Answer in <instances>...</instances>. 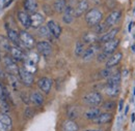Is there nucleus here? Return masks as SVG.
I'll use <instances>...</instances> for the list:
<instances>
[{
	"mask_svg": "<svg viewBox=\"0 0 135 131\" xmlns=\"http://www.w3.org/2000/svg\"><path fill=\"white\" fill-rule=\"evenodd\" d=\"M110 28L106 25V23L105 22H101V23H99L97 26H95L94 27V32L97 33L98 35H100V34H104V33L106 32V31H108Z\"/></svg>",
	"mask_w": 135,
	"mask_h": 131,
	"instance_id": "34",
	"label": "nucleus"
},
{
	"mask_svg": "<svg viewBox=\"0 0 135 131\" xmlns=\"http://www.w3.org/2000/svg\"><path fill=\"white\" fill-rule=\"evenodd\" d=\"M0 110L3 113H8L9 112V105H8V101L6 99H0Z\"/></svg>",
	"mask_w": 135,
	"mask_h": 131,
	"instance_id": "40",
	"label": "nucleus"
},
{
	"mask_svg": "<svg viewBox=\"0 0 135 131\" xmlns=\"http://www.w3.org/2000/svg\"><path fill=\"white\" fill-rule=\"evenodd\" d=\"M0 99H6V92H5V88L2 86L1 81H0ZM7 100V99H6Z\"/></svg>",
	"mask_w": 135,
	"mask_h": 131,
	"instance_id": "42",
	"label": "nucleus"
},
{
	"mask_svg": "<svg viewBox=\"0 0 135 131\" xmlns=\"http://www.w3.org/2000/svg\"><path fill=\"white\" fill-rule=\"evenodd\" d=\"M123 107H124V100L120 99L119 100V104H118V112H122L123 111Z\"/></svg>",
	"mask_w": 135,
	"mask_h": 131,
	"instance_id": "47",
	"label": "nucleus"
},
{
	"mask_svg": "<svg viewBox=\"0 0 135 131\" xmlns=\"http://www.w3.org/2000/svg\"><path fill=\"white\" fill-rule=\"evenodd\" d=\"M25 116H26L27 118H31V117L33 116V112H32V110H31L30 107H27V108H26V111H25Z\"/></svg>",
	"mask_w": 135,
	"mask_h": 131,
	"instance_id": "45",
	"label": "nucleus"
},
{
	"mask_svg": "<svg viewBox=\"0 0 135 131\" xmlns=\"http://www.w3.org/2000/svg\"><path fill=\"white\" fill-rule=\"evenodd\" d=\"M25 59H28V60H30V61H32V62L37 64V62L40 61V54L37 52H33V51L29 50L25 54Z\"/></svg>",
	"mask_w": 135,
	"mask_h": 131,
	"instance_id": "36",
	"label": "nucleus"
},
{
	"mask_svg": "<svg viewBox=\"0 0 135 131\" xmlns=\"http://www.w3.org/2000/svg\"><path fill=\"white\" fill-rule=\"evenodd\" d=\"M82 100L88 106H98L103 102V97H102L101 93L95 91V92H90V93L85 94Z\"/></svg>",
	"mask_w": 135,
	"mask_h": 131,
	"instance_id": "3",
	"label": "nucleus"
},
{
	"mask_svg": "<svg viewBox=\"0 0 135 131\" xmlns=\"http://www.w3.org/2000/svg\"><path fill=\"white\" fill-rule=\"evenodd\" d=\"M23 67H24L27 71H29L30 73H32V74H34V73L36 72V70H37L36 63H34V62L28 60V59H24V61H23Z\"/></svg>",
	"mask_w": 135,
	"mask_h": 131,
	"instance_id": "33",
	"label": "nucleus"
},
{
	"mask_svg": "<svg viewBox=\"0 0 135 131\" xmlns=\"http://www.w3.org/2000/svg\"><path fill=\"white\" fill-rule=\"evenodd\" d=\"M101 110L96 107V106H93L91 108L87 110L84 113V118L86 120H90V121H94L98 116L101 114Z\"/></svg>",
	"mask_w": 135,
	"mask_h": 131,
	"instance_id": "27",
	"label": "nucleus"
},
{
	"mask_svg": "<svg viewBox=\"0 0 135 131\" xmlns=\"http://www.w3.org/2000/svg\"><path fill=\"white\" fill-rule=\"evenodd\" d=\"M112 118L113 116L110 112H104V113H101L93 122L97 125H106L112 121Z\"/></svg>",
	"mask_w": 135,
	"mask_h": 131,
	"instance_id": "18",
	"label": "nucleus"
},
{
	"mask_svg": "<svg viewBox=\"0 0 135 131\" xmlns=\"http://www.w3.org/2000/svg\"><path fill=\"white\" fill-rule=\"evenodd\" d=\"M75 6L72 5V4H69L67 3V6H66V9L65 12L62 13V21L65 24H72L74 19H75Z\"/></svg>",
	"mask_w": 135,
	"mask_h": 131,
	"instance_id": "15",
	"label": "nucleus"
},
{
	"mask_svg": "<svg viewBox=\"0 0 135 131\" xmlns=\"http://www.w3.org/2000/svg\"><path fill=\"white\" fill-rule=\"evenodd\" d=\"M45 99L42 93L37 92V91H33L31 94H30V102H32L35 106H41L43 105Z\"/></svg>",
	"mask_w": 135,
	"mask_h": 131,
	"instance_id": "25",
	"label": "nucleus"
},
{
	"mask_svg": "<svg viewBox=\"0 0 135 131\" xmlns=\"http://www.w3.org/2000/svg\"><path fill=\"white\" fill-rule=\"evenodd\" d=\"M17 19L19 23L25 28L29 29L31 28V21H30V15L26 13L25 10H19L17 13Z\"/></svg>",
	"mask_w": 135,
	"mask_h": 131,
	"instance_id": "13",
	"label": "nucleus"
},
{
	"mask_svg": "<svg viewBox=\"0 0 135 131\" xmlns=\"http://www.w3.org/2000/svg\"><path fill=\"white\" fill-rule=\"evenodd\" d=\"M6 80V73L3 71V69L0 67V81H4Z\"/></svg>",
	"mask_w": 135,
	"mask_h": 131,
	"instance_id": "46",
	"label": "nucleus"
},
{
	"mask_svg": "<svg viewBox=\"0 0 135 131\" xmlns=\"http://www.w3.org/2000/svg\"><path fill=\"white\" fill-rule=\"evenodd\" d=\"M104 92L107 96L109 97H118L120 93V87L119 85L118 86H108V85H105L104 87Z\"/></svg>",
	"mask_w": 135,
	"mask_h": 131,
	"instance_id": "24",
	"label": "nucleus"
},
{
	"mask_svg": "<svg viewBox=\"0 0 135 131\" xmlns=\"http://www.w3.org/2000/svg\"><path fill=\"white\" fill-rule=\"evenodd\" d=\"M43 8H44V12H45L47 15H49V16H50L51 14H52V12H53V10H51L50 6L47 5V4H44V5H43Z\"/></svg>",
	"mask_w": 135,
	"mask_h": 131,
	"instance_id": "44",
	"label": "nucleus"
},
{
	"mask_svg": "<svg viewBox=\"0 0 135 131\" xmlns=\"http://www.w3.org/2000/svg\"><path fill=\"white\" fill-rule=\"evenodd\" d=\"M9 56L16 61V62H23L25 59V53L24 51L19 48L17 46L12 45L11 50H9Z\"/></svg>",
	"mask_w": 135,
	"mask_h": 131,
	"instance_id": "14",
	"label": "nucleus"
},
{
	"mask_svg": "<svg viewBox=\"0 0 135 131\" xmlns=\"http://www.w3.org/2000/svg\"><path fill=\"white\" fill-rule=\"evenodd\" d=\"M101 47L102 45L100 42L95 43V45H90L88 48L85 49L84 53L82 55V60L83 61H89V60H91L98 54V52L101 51Z\"/></svg>",
	"mask_w": 135,
	"mask_h": 131,
	"instance_id": "6",
	"label": "nucleus"
},
{
	"mask_svg": "<svg viewBox=\"0 0 135 131\" xmlns=\"http://www.w3.org/2000/svg\"><path fill=\"white\" fill-rule=\"evenodd\" d=\"M115 106H117V102L114 100H108V101H105V102L102 103V108L105 112H110L111 113L112 111H114Z\"/></svg>",
	"mask_w": 135,
	"mask_h": 131,
	"instance_id": "37",
	"label": "nucleus"
},
{
	"mask_svg": "<svg viewBox=\"0 0 135 131\" xmlns=\"http://www.w3.org/2000/svg\"><path fill=\"white\" fill-rule=\"evenodd\" d=\"M47 27L49 28L51 34H52V36H53L54 38H59V37H60L61 32H62V29H61L60 25H59L57 22H55V21H53V20L48 21Z\"/></svg>",
	"mask_w": 135,
	"mask_h": 131,
	"instance_id": "17",
	"label": "nucleus"
},
{
	"mask_svg": "<svg viewBox=\"0 0 135 131\" xmlns=\"http://www.w3.org/2000/svg\"><path fill=\"white\" fill-rule=\"evenodd\" d=\"M66 6L67 0H54L53 2V10L58 14H62L66 9Z\"/></svg>",
	"mask_w": 135,
	"mask_h": 131,
	"instance_id": "30",
	"label": "nucleus"
},
{
	"mask_svg": "<svg viewBox=\"0 0 135 131\" xmlns=\"http://www.w3.org/2000/svg\"><path fill=\"white\" fill-rule=\"evenodd\" d=\"M30 21H31V28L33 29H38L41 26L44 25L45 23V17L40 13H34L30 15Z\"/></svg>",
	"mask_w": 135,
	"mask_h": 131,
	"instance_id": "19",
	"label": "nucleus"
},
{
	"mask_svg": "<svg viewBox=\"0 0 135 131\" xmlns=\"http://www.w3.org/2000/svg\"><path fill=\"white\" fill-rule=\"evenodd\" d=\"M120 81H122V75H120V73L118 71H117L112 75H110L108 79H106V84L105 85H108V86H118L120 84Z\"/></svg>",
	"mask_w": 135,
	"mask_h": 131,
	"instance_id": "29",
	"label": "nucleus"
},
{
	"mask_svg": "<svg viewBox=\"0 0 135 131\" xmlns=\"http://www.w3.org/2000/svg\"><path fill=\"white\" fill-rule=\"evenodd\" d=\"M3 60V65L5 67V70L7 71V73H12L18 77V72H19V67L17 65V62L11 57V56H4L2 58Z\"/></svg>",
	"mask_w": 135,
	"mask_h": 131,
	"instance_id": "5",
	"label": "nucleus"
},
{
	"mask_svg": "<svg viewBox=\"0 0 135 131\" xmlns=\"http://www.w3.org/2000/svg\"><path fill=\"white\" fill-rule=\"evenodd\" d=\"M128 111H129V106L127 105V106L125 107V115H127V113H128Z\"/></svg>",
	"mask_w": 135,
	"mask_h": 131,
	"instance_id": "50",
	"label": "nucleus"
},
{
	"mask_svg": "<svg viewBox=\"0 0 135 131\" xmlns=\"http://www.w3.org/2000/svg\"><path fill=\"white\" fill-rule=\"evenodd\" d=\"M19 36H20V41L22 43V47L27 50H32L35 48V39L34 37L26 30H20L19 31Z\"/></svg>",
	"mask_w": 135,
	"mask_h": 131,
	"instance_id": "2",
	"label": "nucleus"
},
{
	"mask_svg": "<svg viewBox=\"0 0 135 131\" xmlns=\"http://www.w3.org/2000/svg\"><path fill=\"white\" fill-rule=\"evenodd\" d=\"M118 46H119V39L114 38V39L109 40V41H107L105 43H102L101 51L106 53V54H108V55H112L117 51Z\"/></svg>",
	"mask_w": 135,
	"mask_h": 131,
	"instance_id": "12",
	"label": "nucleus"
},
{
	"mask_svg": "<svg viewBox=\"0 0 135 131\" xmlns=\"http://www.w3.org/2000/svg\"><path fill=\"white\" fill-rule=\"evenodd\" d=\"M131 117H132V122H134L135 121V114H132Z\"/></svg>",
	"mask_w": 135,
	"mask_h": 131,
	"instance_id": "51",
	"label": "nucleus"
},
{
	"mask_svg": "<svg viewBox=\"0 0 135 131\" xmlns=\"http://www.w3.org/2000/svg\"><path fill=\"white\" fill-rule=\"evenodd\" d=\"M133 95H135V88L133 89Z\"/></svg>",
	"mask_w": 135,
	"mask_h": 131,
	"instance_id": "54",
	"label": "nucleus"
},
{
	"mask_svg": "<svg viewBox=\"0 0 135 131\" xmlns=\"http://www.w3.org/2000/svg\"><path fill=\"white\" fill-rule=\"evenodd\" d=\"M13 128V121L6 113L0 112V131H9Z\"/></svg>",
	"mask_w": 135,
	"mask_h": 131,
	"instance_id": "11",
	"label": "nucleus"
},
{
	"mask_svg": "<svg viewBox=\"0 0 135 131\" xmlns=\"http://www.w3.org/2000/svg\"><path fill=\"white\" fill-rule=\"evenodd\" d=\"M6 80H7V82L13 90H15V91L19 90L20 81H19V78H17V75L12 74V73H6Z\"/></svg>",
	"mask_w": 135,
	"mask_h": 131,
	"instance_id": "28",
	"label": "nucleus"
},
{
	"mask_svg": "<svg viewBox=\"0 0 135 131\" xmlns=\"http://www.w3.org/2000/svg\"><path fill=\"white\" fill-rule=\"evenodd\" d=\"M79 130V126L77 125V123L74 120H67L62 123L61 126V131H78Z\"/></svg>",
	"mask_w": 135,
	"mask_h": 131,
	"instance_id": "26",
	"label": "nucleus"
},
{
	"mask_svg": "<svg viewBox=\"0 0 135 131\" xmlns=\"http://www.w3.org/2000/svg\"><path fill=\"white\" fill-rule=\"evenodd\" d=\"M21 98H22L24 103H26V104H29L30 103V96L26 95V93H22L21 94Z\"/></svg>",
	"mask_w": 135,
	"mask_h": 131,
	"instance_id": "43",
	"label": "nucleus"
},
{
	"mask_svg": "<svg viewBox=\"0 0 135 131\" xmlns=\"http://www.w3.org/2000/svg\"><path fill=\"white\" fill-rule=\"evenodd\" d=\"M120 18H122V12L119 9H115V10H112L108 16L106 17L104 22L106 23V25L109 28H112L114 25H117L119 22Z\"/></svg>",
	"mask_w": 135,
	"mask_h": 131,
	"instance_id": "9",
	"label": "nucleus"
},
{
	"mask_svg": "<svg viewBox=\"0 0 135 131\" xmlns=\"http://www.w3.org/2000/svg\"><path fill=\"white\" fill-rule=\"evenodd\" d=\"M89 8V2L88 0H79L77 1L76 5H75V18H80L81 16H83L84 14L87 13Z\"/></svg>",
	"mask_w": 135,
	"mask_h": 131,
	"instance_id": "10",
	"label": "nucleus"
},
{
	"mask_svg": "<svg viewBox=\"0 0 135 131\" xmlns=\"http://www.w3.org/2000/svg\"><path fill=\"white\" fill-rule=\"evenodd\" d=\"M122 59H123V54L120 52L113 53L112 55H110L108 60L105 62V65L106 67H115L122 61Z\"/></svg>",
	"mask_w": 135,
	"mask_h": 131,
	"instance_id": "22",
	"label": "nucleus"
},
{
	"mask_svg": "<svg viewBox=\"0 0 135 131\" xmlns=\"http://www.w3.org/2000/svg\"><path fill=\"white\" fill-rule=\"evenodd\" d=\"M37 87L40 88V90L42 92H44L45 94H48L51 91V88H52V81L49 78H41L38 81H37Z\"/></svg>",
	"mask_w": 135,
	"mask_h": 131,
	"instance_id": "20",
	"label": "nucleus"
},
{
	"mask_svg": "<svg viewBox=\"0 0 135 131\" xmlns=\"http://www.w3.org/2000/svg\"><path fill=\"white\" fill-rule=\"evenodd\" d=\"M132 51H133V52H135V45H133V46H132Z\"/></svg>",
	"mask_w": 135,
	"mask_h": 131,
	"instance_id": "52",
	"label": "nucleus"
},
{
	"mask_svg": "<svg viewBox=\"0 0 135 131\" xmlns=\"http://www.w3.org/2000/svg\"><path fill=\"white\" fill-rule=\"evenodd\" d=\"M18 78L21 81V83L27 87L32 86L34 83V77L32 73L27 71L24 67H19V72H18Z\"/></svg>",
	"mask_w": 135,
	"mask_h": 131,
	"instance_id": "4",
	"label": "nucleus"
},
{
	"mask_svg": "<svg viewBox=\"0 0 135 131\" xmlns=\"http://www.w3.org/2000/svg\"><path fill=\"white\" fill-rule=\"evenodd\" d=\"M38 4L36 0H24V10L29 15H32L37 12Z\"/></svg>",
	"mask_w": 135,
	"mask_h": 131,
	"instance_id": "23",
	"label": "nucleus"
},
{
	"mask_svg": "<svg viewBox=\"0 0 135 131\" xmlns=\"http://www.w3.org/2000/svg\"><path fill=\"white\" fill-rule=\"evenodd\" d=\"M38 33H40L41 36H43V37H45V38H51V37H53L50 32V30H49V28L47 27V25H46V26H44V25L41 26V27L38 28Z\"/></svg>",
	"mask_w": 135,
	"mask_h": 131,
	"instance_id": "39",
	"label": "nucleus"
},
{
	"mask_svg": "<svg viewBox=\"0 0 135 131\" xmlns=\"http://www.w3.org/2000/svg\"><path fill=\"white\" fill-rule=\"evenodd\" d=\"M99 39H100V36L95 32H86L82 36V41L84 42L85 45H88V46L98 43Z\"/></svg>",
	"mask_w": 135,
	"mask_h": 131,
	"instance_id": "21",
	"label": "nucleus"
},
{
	"mask_svg": "<svg viewBox=\"0 0 135 131\" xmlns=\"http://www.w3.org/2000/svg\"><path fill=\"white\" fill-rule=\"evenodd\" d=\"M118 32H119V28H118V27H115V28H110L108 31H106L104 34H102L101 36H100L99 42L102 45V43H105V42H107V41H109V40L114 39Z\"/></svg>",
	"mask_w": 135,
	"mask_h": 131,
	"instance_id": "16",
	"label": "nucleus"
},
{
	"mask_svg": "<svg viewBox=\"0 0 135 131\" xmlns=\"http://www.w3.org/2000/svg\"><path fill=\"white\" fill-rule=\"evenodd\" d=\"M1 59H2V56H1V49H0V61H1Z\"/></svg>",
	"mask_w": 135,
	"mask_h": 131,
	"instance_id": "53",
	"label": "nucleus"
},
{
	"mask_svg": "<svg viewBox=\"0 0 135 131\" xmlns=\"http://www.w3.org/2000/svg\"><path fill=\"white\" fill-rule=\"evenodd\" d=\"M11 47H12V42L8 40V38H6L5 36L0 34V49H1V51L9 53Z\"/></svg>",
	"mask_w": 135,
	"mask_h": 131,
	"instance_id": "31",
	"label": "nucleus"
},
{
	"mask_svg": "<svg viewBox=\"0 0 135 131\" xmlns=\"http://www.w3.org/2000/svg\"><path fill=\"white\" fill-rule=\"evenodd\" d=\"M84 51H85L84 42H83V41H77L76 45H75V50H74L76 57H82Z\"/></svg>",
	"mask_w": 135,
	"mask_h": 131,
	"instance_id": "35",
	"label": "nucleus"
},
{
	"mask_svg": "<svg viewBox=\"0 0 135 131\" xmlns=\"http://www.w3.org/2000/svg\"><path fill=\"white\" fill-rule=\"evenodd\" d=\"M85 23L89 27H95L99 23H101L103 20V13L98 8H91L88 9L87 13L85 14Z\"/></svg>",
	"mask_w": 135,
	"mask_h": 131,
	"instance_id": "1",
	"label": "nucleus"
},
{
	"mask_svg": "<svg viewBox=\"0 0 135 131\" xmlns=\"http://www.w3.org/2000/svg\"><path fill=\"white\" fill-rule=\"evenodd\" d=\"M114 72H117L114 70V67H105L104 69H102L99 73L101 79H108L110 75H112Z\"/></svg>",
	"mask_w": 135,
	"mask_h": 131,
	"instance_id": "38",
	"label": "nucleus"
},
{
	"mask_svg": "<svg viewBox=\"0 0 135 131\" xmlns=\"http://www.w3.org/2000/svg\"><path fill=\"white\" fill-rule=\"evenodd\" d=\"M110 57V55H108V54H106V53H104V52H102L100 51V53L97 55V61L98 62H106L107 60H108V58Z\"/></svg>",
	"mask_w": 135,
	"mask_h": 131,
	"instance_id": "41",
	"label": "nucleus"
},
{
	"mask_svg": "<svg viewBox=\"0 0 135 131\" xmlns=\"http://www.w3.org/2000/svg\"><path fill=\"white\" fill-rule=\"evenodd\" d=\"M35 48H36V52L40 55H43L45 57L50 56L51 54H52V52H53L52 45H51L49 41H47V40H42V41L36 42Z\"/></svg>",
	"mask_w": 135,
	"mask_h": 131,
	"instance_id": "7",
	"label": "nucleus"
},
{
	"mask_svg": "<svg viewBox=\"0 0 135 131\" xmlns=\"http://www.w3.org/2000/svg\"><path fill=\"white\" fill-rule=\"evenodd\" d=\"M6 33H7V38L12 42V45L17 46L22 49V43L20 41V36H19V31L15 29L14 27H5Z\"/></svg>",
	"mask_w": 135,
	"mask_h": 131,
	"instance_id": "8",
	"label": "nucleus"
},
{
	"mask_svg": "<svg viewBox=\"0 0 135 131\" xmlns=\"http://www.w3.org/2000/svg\"><path fill=\"white\" fill-rule=\"evenodd\" d=\"M133 25H134V22H130L129 23V27H128V30L129 31H131V29L133 28Z\"/></svg>",
	"mask_w": 135,
	"mask_h": 131,
	"instance_id": "48",
	"label": "nucleus"
},
{
	"mask_svg": "<svg viewBox=\"0 0 135 131\" xmlns=\"http://www.w3.org/2000/svg\"><path fill=\"white\" fill-rule=\"evenodd\" d=\"M84 131H103L101 129H87V130H84Z\"/></svg>",
	"mask_w": 135,
	"mask_h": 131,
	"instance_id": "49",
	"label": "nucleus"
},
{
	"mask_svg": "<svg viewBox=\"0 0 135 131\" xmlns=\"http://www.w3.org/2000/svg\"><path fill=\"white\" fill-rule=\"evenodd\" d=\"M67 115H68V118H69L70 120H75V119H77V118L79 117V115H80V113H79V107H77V106H75V105L69 106L67 111Z\"/></svg>",
	"mask_w": 135,
	"mask_h": 131,
	"instance_id": "32",
	"label": "nucleus"
}]
</instances>
